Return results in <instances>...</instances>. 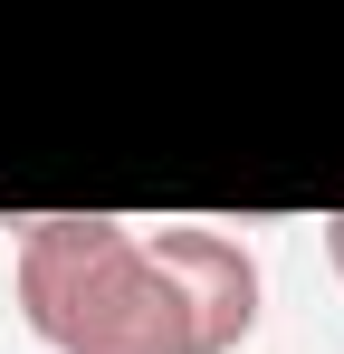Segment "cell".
<instances>
[{"instance_id":"obj_1","label":"cell","mask_w":344,"mask_h":354,"mask_svg":"<svg viewBox=\"0 0 344 354\" xmlns=\"http://www.w3.org/2000/svg\"><path fill=\"white\" fill-rule=\"evenodd\" d=\"M19 316L48 354H229L258 326V259L229 230L48 211L19 221Z\"/></svg>"},{"instance_id":"obj_2","label":"cell","mask_w":344,"mask_h":354,"mask_svg":"<svg viewBox=\"0 0 344 354\" xmlns=\"http://www.w3.org/2000/svg\"><path fill=\"white\" fill-rule=\"evenodd\" d=\"M325 259H335V278H344V211L325 221Z\"/></svg>"}]
</instances>
